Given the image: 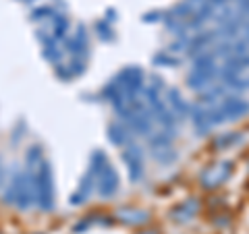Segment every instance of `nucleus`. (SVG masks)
<instances>
[{
    "label": "nucleus",
    "instance_id": "f257e3e1",
    "mask_svg": "<svg viewBox=\"0 0 249 234\" xmlns=\"http://www.w3.org/2000/svg\"><path fill=\"white\" fill-rule=\"evenodd\" d=\"M143 89H145V73H143V68L135 67V65H129V67L121 68V71L104 85L102 87V98L114 106L124 98L142 96Z\"/></svg>",
    "mask_w": 249,
    "mask_h": 234
},
{
    "label": "nucleus",
    "instance_id": "f03ea898",
    "mask_svg": "<svg viewBox=\"0 0 249 234\" xmlns=\"http://www.w3.org/2000/svg\"><path fill=\"white\" fill-rule=\"evenodd\" d=\"M201 112H204L210 127H216V124H222V122H235V120L245 118L249 114V100L235 96V93H227V96L218 100L214 106L201 108Z\"/></svg>",
    "mask_w": 249,
    "mask_h": 234
},
{
    "label": "nucleus",
    "instance_id": "7ed1b4c3",
    "mask_svg": "<svg viewBox=\"0 0 249 234\" xmlns=\"http://www.w3.org/2000/svg\"><path fill=\"white\" fill-rule=\"evenodd\" d=\"M31 178H34V191H36V205L48 212L54 207V174L50 162L42 158L40 162L27 166Z\"/></svg>",
    "mask_w": 249,
    "mask_h": 234
},
{
    "label": "nucleus",
    "instance_id": "20e7f679",
    "mask_svg": "<svg viewBox=\"0 0 249 234\" xmlns=\"http://www.w3.org/2000/svg\"><path fill=\"white\" fill-rule=\"evenodd\" d=\"M4 203H11L19 209H27L36 203L34 178H31L29 170H25V172H15L11 176V181L4 189Z\"/></svg>",
    "mask_w": 249,
    "mask_h": 234
},
{
    "label": "nucleus",
    "instance_id": "39448f33",
    "mask_svg": "<svg viewBox=\"0 0 249 234\" xmlns=\"http://www.w3.org/2000/svg\"><path fill=\"white\" fill-rule=\"evenodd\" d=\"M121 160L124 162V166H127L129 178L133 183H139L145 176V160H143V151L139 145H135V143L124 145L121 151Z\"/></svg>",
    "mask_w": 249,
    "mask_h": 234
},
{
    "label": "nucleus",
    "instance_id": "423d86ee",
    "mask_svg": "<svg viewBox=\"0 0 249 234\" xmlns=\"http://www.w3.org/2000/svg\"><path fill=\"white\" fill-rule=\"evenodd\" d=\"M119 186H121L119 172H116L114 166H112L110 162H108L106 166L102 168V172L98 174L96 193H98V197H102V199H110V197H114V195H116Z\"/></svg>",
    "mask_w": 249,
    "mask_h": 234
},
{
    "label": "nucleus",
    "instance_id": "0eeeda50",
    "mask_svg": "<svg viewBox=\"0 0 249 234\" xmlns=\"http://www.w3.org/2000/svg\"><path fill=\"white\" fill-rule=\"evenodd\" d=\"M65 48L71 54V58H88V50H89V35L88 29L83 25L77 27V31L65 40Z\"/></svg>",
    "mask_w": 249,
    "mask_h": 234
},
{
    "label": "nucleus",
    "instance_id": "6e6552de",
    "mask_svg": "<svg viewBox=\"0 0 249 234\" xmlns=\"http://www.w3.org/2000/svg\"><path fill=\"white\" fill-rule=\"evenodd\" d=\"M229 174H231V164L229 162H222V164H216V166L206 170L204 176H201V183H204V186L214 189V186L222 184L224 181H227Z\"/></svg>",
    "mask_w": 249,
    "mask_h": 234
},
{
    "label": "nucleus",
    "instance_id": "1a4fd4ad",
    "mask_svg": "<svg viewBox=\"0 0 249 234\" xmlns=\"http://www.w3.org/2000/svg\"><path fill=\"white\" fill-rule=\"evenodd\" d=\"M166 104H168L170 110H173V114L177 116V120H183V118L189 116L191 106L187 104V100L181 96L178 89H168L166 91Z\"/></svg>",
    "mask_w": 249,
    "mask_h": 234
},
{
    "label": "nucleus",
    "instance_id": "9d476101",
    "mask_svg": "<svg viewBox=\"0 0 249 234\" xmlns=\"http://www.w3.org/2000/svg\"><path fill=\"white\" fill-rule=\"evenodd\" d=\"M108 139H110L112 145H119V147H124L129 143H133V133L127 124L123 122H112L108 124Z\"/></svg>",
    "mask_w": 249,
    "mask_h": 234
},
{
    "label": "nucleus",
    "instance_id": "9b49d317",
    "mask_svg": "<svg viewBox=\"0 0 249 234\" xmlns=\"http://www.w3.org/2000/svg\"><path fill=\"white\" fill-rule=\"evenodd\" d=\"M69 17L62 13H54L52 15V23H50V31H52V37L54 40H67V33H69Z\"/></svg>",
    "mask_w": 249,
    "mask_h": 234
},
{
    "label": "nucleus",
    "instance_id": "f8f14e48",
    "mask_svg": "<svg viewBox=\"0 0 249 234\" xmlns=\"http://www.w3.org/2000/svg\"><path fill=\"white\" fill-rule=\"evenodd\" d=\"M154 65H158V67H177L178 65V58L175 56V54H170L168 50H162V52H158L154 56Z\"/></svg>",
    "mask_w": 249,
    "mask_h": 234
},
{
    "label": "nucleus",
    "instance_id": "ddd939ff",
    "mask_svg": "<svg viewBox=\"0 0 249 234\" xmlns=\"http://www.w3.org/2000/svg\"><path fill=\"white\" fill-rule=\"evenodd\" d=\"M152 155L156 160H158L160 164H173L177 160V151H175V147H164V150H154Z\"/></svg>",
    "mask_w": 249,
    "mask_h": 234
},
{
    "label": "nucleus",
    "instance_id": "4468645a",
    "mask_svg": "<svg viewBox=\"0 0 249 234\" xmlns=\"http://www.w3.org/2000/svg\"><path fill=\"white\" fill-rule=\"evenodd\" d=\"M56 13L52 6H37V9L31 11V19L34 21H42V19H52V15Z\"/></svg>",
    "mask_w": 249,
    "mask_h": 234
},
{
    "label": "nucleus",
    "instance_id": "2eb2a0df",
    "mask_svg": "<svg viewBox=\"0 0 249 234\" xmlns=\"http://www.w3.org/2000/svg\"><path fill=\"white\" fill-rule=\"evenodd\" d=\"M96 31L102 40H112V27L108 25V19L106 21H98L96 23Z\"/></svg>",
    "mask_w": 249,
    "mask_h": 234
},
{
    "label": "nucleus",
    "instance_id": "dca6fc26",
    "mask_svg": "<svg viewBox=\"0 0 249 234\" xmlns=\"http://www.w3.org/2000/svg\"><path fill=\"white\" fill-rule=\"evenodd\" d=\"M237 141H241V137L237 135V133H227V135H220V137H218L216 139V145L218 147H231L232 143H237Z\"/></svg>",
    "mask_w": 249,
    "mask_h": 234
},
{
    "label": "nucleus",
    "instance_id": "f3484780",
    "mask_svg": "<svg viewBox=\"0 0 249 234\" xmlns=\"http://www.w3.org/2000/svg\"><path fill=\"white\" fill-rule=\"evenodd\" d=\"M162 17H164V15H158V19H162ZM143 21H147V23H152V21H156V13H147L145 15V17H143Z\"/></svg>",
    "mask_w": 249,
    "mask_h": 234
},
{
    "label": "nucleus",
    "instance_id": "a211bd4d",
    "mask_svg": "<svg viewBox=\"0 0 249 234\" xmlns=\"http://www.w3.org/2000/svg\"><path fill=\"white\" fill-rule=\"evenodd\" d=\"M2 181H4V168H2V162H0V186H2Z\"/></svg>",
    "mask_w": 249,
    "mask_h": 234
},
{
    "label": "nucleus",
    "instance_id": "6ab92c4d",
    "mask_svg": "<svg viewBox=\"0 0 249 234\" xmlns=\"http://www.w3.org/2000/svg\"><path fill=\"white\" fill-rule=\"evenodd\" d=\"M23 2H34V0H23Z\"/></svg>",
    "mask_w": 249,
    "mask_h": 234
}]
</instances>
